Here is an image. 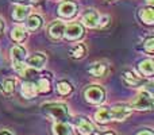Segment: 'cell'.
<instances>
[{"label": "cell", "mask_w": 154, "mask_h": 135, "mask_svg": "<svg viewBox=\"0 0 154 135\" xmlns=\"http://www.w3.org/2000/svg\"><path fill=\"white\" fill-rule=\"evenodd\" d=\"M131 108L128 107H114V108H100L95 114L99 123H106L109 120H123L130 116Z\"/></svg>", "instance_id": "1"}, {"label": "cell", "mask_w": 154, "mask_h": 135, "mask_svg": "<svg viewBox=\"0 0 154 135\" xmlns=\"http://www.w3.org/2000/svg\"><path fill=\"white\" fill-rule=\"evenodd\" d=\"M42 108L45 112L56 118L60 122H65L69 118V112H68V107L64 103H45L42 104Z\"/></svg>", "instance_id": "2"}, {"label": "cell", "mask_w": 154, "mask_h": 135, "mask_svg": "<svg viewBox=\"0 0 154 135\" xmlns=\"http://www.w3.org/2000/svg\"><path fill=\"white\" fill-rule=\"evenodd\" d=\"M84 96L87 101L92 104H101L106 99V91L100 87V85H91L85 89Z\"/></svg>", "instance_id": "3"}, {"label": "cell", "mask_w": 154, "mask_h": 135, "mask_svg": "<svg viewBox=\"0 0 154 135\" xmlns=\"http://www.w3.org/2000/svg\"><path fill=\"white\" fill-rule=\"evenodd\" d=\"M27 56V51L22 46H14L11 49V58L14 61V66L20 74H26V69L23 68V61Z\"/></svg>", "instance_id": "4"}, {"label": "cell", "mask_w": 154, "mask_h": 135, "mask_svg": "<svg viewBox=\"0 0 154 135\" xmlns=\"http://www.w3.org/2000/svg\"><path fill=\"white\" fill-rule=\"evenodd\" d=\"M134 108L137 109H145V111H149L153 108V96L150 92L147 91H142L138 93L137 99L133 101Z\"/></svg>", "instance_id": "5"}, {"label": "cell", "mask_w": 154, "mask_h": 135, "mask_svg": "<svg viewBox=\"0 0 154 135\" xmlns=\"http://www.w3.org/2000/svg\"><path fill=\"white\" fill-rule=\"evenodd\" d=\"M84 34V27L80 23H72L69 26H65L64 30V37L68 38V39L73 41V39H79V38L82 37Z\"/></svg>", "instance_id": "6"}, {"label": "cell", "mask_w": 154, "mask_h": 135, "mask_svg": "<svg viewBox=\"0 0 154 135\" xmlns=\"http://www.w3.org/2000/svg\"><path fill=\"white\" fill-rule=\"evenodd\" d=\"M77 12V4L73 2H64L60 4L58 7V14L62 16V18H72L75 16Z\"/></svg>", "instance_id": "7"}, {"label": "cell", "mask_w": 154, "mask_h": 135, "mask_svg": "<svg viewBox=\"0 0 154 135\" xmlns=\"http://www.w3.org/2000/svg\"><path fill=\"white\" fill-rule=\"evenodd\" d=\"M99 19H100V16L95 10H87V12L82 15V23L87 27H89V29H93V27L100 24Z\"/></svg>", "instance_id": "8"}, {"label": "cell", "mask_w": 154, "mask_h": 135, "mask_svg": "<svg viewBox=\"0 0 154 135\" xmlns=\"http://www.w3.org/2000/svg\"><path fill=\"white\" fill-rule=\"evenodd\" d=\"M64 30H65V24L62 22H54L49 26V35L53 39H60L64 37Z\"/></svg>", "instance_id": "9"}, {"label": "cell", "mask_w": 154, "mask_h": 135, "mask_svg": "<svg viewBox=\"0 0 154 135\" xmlns=\"http://www.w3.org/2000/svg\"><path fill=\"white\" fill-rule=\"evenodd\" d=\"M76 126L79 128V131L82 135H91L93 133V124L87 119V118H79V120L76 122Z\"/></svg>", "instance_id": "10"}, {"label": "cell", "mask_w": 154, "mask_h": 135, "mask_svg": "<svg viewBox=\"0 0 154 135\" xmlns=\"http://www.w3.org/2000/svg\"><path fill=\"white\" fill-rule=\"evenodd\" d=\"M45 64H46V57L42 53H35L34 56L27 60V65L34 69H42L45 66Z\"/></svg>", "instance_id": "11"}, {"label": "cell", "mask_w": 154, "mask_h": 135, "mask_svg": "<svg viewBox=\"0 0 154 135\" xmlns=\"http://www.w3.org/2000/svg\"><path fill=\"white\" fill-rule=\"evenodd\" d=\"M30 14V8L24 4H19L16 7H14L12 10V18L15 20H23L24 18H27Z\"/></svg>", "instance_id": "12"}, {"label": "cell", "mask_w": 154, "mask_h": 135, "mask_svg": "<svg viewBox=\"0 0 154 135\" xmlns=\"http://www.w3.org/2000/svg\"><path fill=\"white\" fill-rule=\"evenodd\" d=\"M138 70L141 72V74L147 77H152L154 73V64L152 60H145V61L139 62L138 65Z\"/></svg>", "instance_id": "13"}, {"label": "cell", "mask_w": 154, "mask_h": 135, "mask_svg": "<svg viewBox=\"0 0 154 135\" xmlns=\"http://www.w3.org/2000/svg\"><path fill=\"white\" fill-rule=\"evenodd\" d=\"M107 70H108V68H107V65L104 62H95V64H92V66L88 68V72L96 77L104 76L107 73Z\"/></svg>", "instance_id": "14"}, {"label": "cell", "mask_w": 154, "mask_h": 135, "mask_svg": "<svg viewBox=\"0 0 154 135\" xmlns=\"http://www.w3.org/2000/svg\"><path fill=\"white\" fill-rule=\"evenodd\" d=\"M53 133L54 135H70L72 130H70V126L65 122H57L53 126Z\"/></svg>", "instance_id": "15"}, {"label": "cell", "mask_w": 154, "mask_h": 135, "mask_svg": "<svg viewBox=\"0 0 154 135\" xmlns=\"http://www.w3.org/2000/svg\"><path fill=\"white\" fill-rule=\"evenodd\" d=\"M27 37V32H26V29L23 26H16L12 29L11 31V38H12L15 42H22L24 41Z\"/></svg>", "instance_id": "16"}, {"label": "cell", "mask_w": 154, "mask_h": 135, "mask_svg": "<svg viewBox=\"0 0 154 135\" xmlns=\"http://www.w3.org/2000/svg\"><path fill=\"white\" fill-rule=\"evenodd\" d=\"M37 85L32 84V82H23L22 85V93H23L24 97L27 99H31L37 95Z\"/></svg>", "instance_id": "17"}, {"label": "cell", "mask_w": 154, "mask_h": 135, "mask_svg": "<svg viewBox=\"0 0 154 135\" xmlns=\"http://www.w3.org/2000/svg\"><path fill=\"white\" fill-rule=\"evenodd\" d=\"M139 16H141L142 22L146 24H152L154 22V10L152 7H146L142 8L141 12H139Z\"/></svg>", "instance_id": "18"}, {"label": "cell", "mask_w": 154, "mask_h": 135, "mask_svg": "<svg viewBox=\"0 0 154 135\" xmlns=\"http://www.w3.org/2000/svg\"><path fill=\"white\" fill-rule=\"evenodd\" d=\"M123 80H125V81L127 82V85H130V87H138V85L142 84V80L139 78L138 76H135L133 72H125V73H123Z\"/></svg>", "instance_id": "19"}, {"label": "cell", "mask_w": 154, "mask_h": 135, "mask_svg": "<svg viewBox=\"0 0 154 135\" xmlns=\"http://www.w3.org/2000/svg\"><path fill=\"white\" fill-rule=\"evenodd\" d=\"M42 23H43V20L39 15H31L29 19H27V27H29L30 30H32V31L41 29Z\"/></svg>", "instance_id": "20"}, {"label": "cell", "mask_w": 154, "mask_h": 135, "mask_svg": "<svg viewBox=\"0 0 154 135\" xmlns=\"http://www.w3.org/2000/svg\"><path fill=\"white\" fill-rule=\"evenodd\" d=\"M85 53H87V49H85L84 45H77L70 50V56L73 58H82L85 56Z\"/></svg>", "instance_id": "21"}, {"label": "cell", "mask_w": 154, "mask_h": 135, "mask_svg": "<svg viewBox=\"0 0 154 135\" xmlns=\"http://www.w3.org/2000/svg\"><path fill=\"white\" fill-rule=\"evenodd\" d=\"M57 91H58L61 95H69L72 92V85L68 81H60L57 84Z\"/></svg>", "instance_id": "22"}, {"label": "cell", "mask_w": 154, "mask_h": 135, "mask_svg": "<svg viewBox=\"0 0 154 135\" xmlns=\"http://www.w3.org/2000/svg\"><path fill=\"white\" fill-rule=\"evenodd\" d=\"M15 89V80L14 78H5L3 81V91L5 93H11Z\"/></svg>", "instance_id": "23"}, {"label": "cell", "mask_w": 154, "mask_h": 135, "mask_svg": "<svg viewBox=\"0 0 154 135\" xmlns=\"http://www.w3.org/2000/svg\"><path fill=\"white\" fill-rule=\"evenodd\" d=\"M37 91H39V92H49L50 91V82H49V80L46 78H41L39 81H38L37 84Z\"/></svg>", "instance_id": "24"}, {"label": "cell", "mask_w": 154, "mask_h": 135, "mask_svg": "<svg viewBox=\"0 0 154 135\" xmlns=\"http://www.w3.org/2000/svg\"><path fill=\"white\" fill-rule=\"evenodd\" d=\"M143 46H145V50H146L149 54H152L154 51V38H147Z\"/></svg>", "instance_id": "25"}, {"label": "cell", "mask_w": 154, "mask_h": 135, "mask_svg": "<svg viewBox=\"0 0 154 135\" xmlns=\"http://www.w3.org/2000/svg\"><path fill=\"white\" fill-rule=\"evenodd\" d=\"M137 135H153L152 131H149V130H145V131H141V133H138Z\"/></svg>", "instance_id": "26"}, {"label": "cell", "mask_w": 154, "mask_h": 135, "mask_svg": "<svg viewBox=\"0 0 154 135\" xmlns=\"http://www.w3.org/2000/svg\"><path fill=\"white\" fill-rule=\"evenodd\" d=\"M14 2H16V3H34V2H37V0H14Z\"/></svg>", "instance_id": "27"}, {"label": "cell", "mask_w": 154, "mask_h": 135, "mask_svg": "<svg viewBox=\"0 0 154 135\" xmlns=\"http://www.w3.org/2000/svg\"><path fill=\"white\" fill-rule=\"evenodd\" d=\"M0 135H12L10 133V131H7V130H2L0 131Z\"/></svg>", "instance_id": "28"}, {"label": "cell", "mask_w": 154, "mask_h": 135, "mask_svg": "<svg viewBox=\"0 0 154 135\" xmlns=\"http://www.w3.org/2000/svg\"><path fill=\"white\" fill-rule=\"evenodd\" d=\"M3 29H4V24H3V22L0 20V32H2V30H3Z\"/></svg>", "instance_id": "29"}, {"label": "cell", "mask_w": 154, "mask_h": 135, "mask_svg": "<svg viewBox=\"0 0 154 135\" xmlns=\"http://www.w3.org/2000/svg\"><path fill=\"white\" fill-rule=\"evenodd\" d=\"M104 135H115V134H114V133H106Z\"/></svg>", "instance_id": "30"}, {"label": "cell", "mask_w": 154, "mask_h": 135, "mask_svg": "<svg viewBox=\"0 0 154 135\" xmlns=\"http://www.w3.org/2000/svg\"><path fill=\"white\" fill-rule=\"evenodd\" d=\"M147 2H149V3H150V4H152V3H153V0H147Z\"/></svg>", "instance_id": "31"}]
</instances>
